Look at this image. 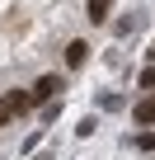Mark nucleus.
<instances>
[{"label": "nucleus", "mask_w": 155, "mask_h": 160, "mask_svg": "<svg viewBox=\"0 0 155 160\" xmlns=\"http://www.w3.org/2000/svg\"><path fill=\"white\" fill-rule=\"evenodd\" d=\"M136 146H141V151H155V132H146V127H141V137H136Z\"/></svg>", "instance_id": "423d86ee"}, {"label": "nucleus", "mask_w": 155, "mask_h": 160, "mask_svg": "<svg viewBox=\"0 0 155 160\" xmlns=\"http://www.w3.org/2000/svg\"><path fill=\"white\" fill-rule=\"evenodd\" d=\"M150 99H155V94H150Z\"/></svg>", "instance_id": "6e6552de"}, {"label": "nucleus", "mask_w": 155, "mask_h": 160, "mask_svg": "<svg viewBox=\"0 0 155 160\" xmlns=\"http://www.w3.org/2000/svg\"><path fill=\"white\" fill-rule=\"evenodd\" d=\"M85 57H90V42H66V66H85Z\"/></svg>", "instance_id": "20e7f679"}, {"label": "nucleus", "mask_w": 155, "mask_h": 160, "mask_svg": "<svg viewBox=\"0 0 155 160\" xmlns=\"http://www.w3.org/2000/svg\"><path fill=\"white\" fill-rule=\"evenodd\" d=\"M141 90H155V66H146V71H141Z\"/></svg>", "instance_id": "0eeeda50"}, {"label": "nucleus", "mask_w": 155, "mask_h": 160, "mask_svg": "<svg viewBox=\"0 0 155 160\" xmlns=\"http://www.w3.org/2000/svg\"><path fill=\"white\" fill-rule=\"evenodd\" d=\"M28 108H33L28 90H10V94H0V122H14V118H24Z\"/></svg>", "instance_id": "f257e3e1"}, {"label": "nucleus", "mask_w": 155, "mask_h": 160, "mask_svg": "<svg viewBox=\"0 0 155 160\" xmlns=\"http://www.w3.org/2000/svg\"><path fill=\"white\" fill-rule=\"evenodd\" d=\"M85 14H90V24H104V19L113 14V5H108V0H90V5H85Z\"/></svg>", "instance_id": "39448f33"}, {"label": "nucleus", "mask_w": 155, "mask_h": 160, "mask_svg": "<svg viewBox=\"0 0 155 160\" xmlns=\"http://www.w3.org/2000/svg\"><path fill=\"white\" fill-rule=\"evenodd\" d=\"M132 118H136V127H150V122H155V99H141V104H132Z\"/></svg>", "instance_id": "7ed1b4c3"}, {"label": "nucleus", "mask_w": 155, "mask_h": 160, "mask_svg": "<svg viewBox=\"0 0 155 160\" xmlns=\"http://www.w3.org/2000/svg\"><path fill=\"white\" fill-rule=\"evenodd\" d=\"M61 90H66V80H61V75H38V80H33V90H28V99H33V108H38V104H52Z\"/></svg>", "instance_id": "f03ea898"}]
</instances>
